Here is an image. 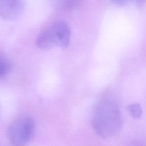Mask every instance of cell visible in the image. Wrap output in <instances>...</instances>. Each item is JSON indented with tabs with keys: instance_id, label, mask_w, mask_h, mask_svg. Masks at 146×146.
I'll use <instances>...</instances> for the list:
<instances>
[{
	"instance_id": "cell-1",
	"label": "cell",
	"mask_w": 146,
	"mask_h": 146,
	"mask_svg": "<svg viewBox=\"0 0 146 146\" xmlns=\"http://www.w3.org/2000/svg\"><path fill=\"white\" fill-rule=\"evenodd\" d=\"M92 124L100 137L108 139L115 136L122 126V119L116 100L104 97L97 104L92 116Z\"/></svg>"
},
{
	"instance_id": "cell-2",
	"label": "cell",
	"mask_w": 146,
	"mask_h": 146,
	"mask_svg": "<svg viewBox=\"0 0 146 146\" xmlns=\"http://www.w3.org/2000/svg\"><path fill=\"white\" fill-rule=\"evenodd\" d=\"M71 29L64 20H58L43 30L37 36L36 46L42 49L66 48L70 42Z\"/></svg>"
},
{
	"instance_id": "cell-3",
	"label": "cell",
	"mask_w": 146,
	"mask_h": 146,
	"mask_svg": "<svg viewBox=\"0 0 146 146\" xmlns=\"http://www.w3.org/2000/svg\"><path fill=\"white\" fill-rule=\"evenodd\" d=\"M35 130V123L30 116L23 115L15 118L7 128L8 138L13 145L21 146L31 139Z\"/></svg>"
},
{
	"instance_id": "cell-4",
	"label": "cell",
	"mask_w": 146,
	"mask_h": 146,
	"mask_svg": "<svg viewBox=\"0 0 146 146\" xmlns=\"http://www.w3.org/2000/svg\"><path fill=\"white\" fill-rule=\"evenodd\" d=\"M25 7L24 0H0V17L6 20H14L23 13Z\"/></svg>"
},
{
	"instance_id": "cell-5",
	"label": "cell",
	"mask_w": 146,
	"mask_h": 146,
	"mask_svg": "<svg viewBox=\"0 0 146 146\" xmlns=\"http://www.w3.org/2000/svg\"><path fill=\"white\" fill-rule=\"evenodd\" d=\"M11 63L5 55H0V78L6 76L11 70Z\"/></svg>"
},
{
	"instance_id": "cell-6",
	"label": "cell",
	"mask_w": 146,
	"mask_h": 146,
	"mask_svg": "<svg viewBox=\"0 0 146 146\" xmlns=\"http://www.w3.org/2000/svg\"><path fill=\"white\" fill-rule=\"evenodd\" d=\"M58 7L63 9H73L79 5L82 0H50Z\"/></svg>"
},
{
	"instance_id": "cell-7",
	"label": "cell",
	"mask_w": 146,
	"mask_h": 146,
	"mask_svg": "<svg viewBox=\"0 0 146 146\" xmlns=\"http://www.w3.org/2000/svg\"><path fill=\"white\" fill-rule=\"evenodd\" d=\"M128 110L131 115L136 119L140 117L142 115V108L140 104L137 103L129 105L128 107Z\"/></svg>"
},
{
	"instance_id": "cell-8",
	"label": "cell",
	"mask_w": 146,
	"mask_h": 146,
	"mask_svg": "<svg viewBox=\"0 0 146 146\" xmlns=\"http://www.w3.org/2000/svg\"><path fill=\"white\" fill-rule=\"evenodd\" d=\"M113 3L118 5H120V6H123V5H125L129 3H131L133 2H137L140 0H111Z\"/></svg>"
}]
</instances>
